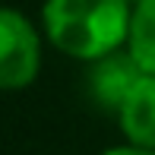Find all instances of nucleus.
<instances>
[{
  "mask_svg": "<svg viewBox=\"0 0 155 155\" xmlns=\"http://www.w3.org/2000/svg\"><path fill=\"white\" fill-rule=\"evenodd\" d=\"M127 51L136 57V63L149 76H155V0H143L133 6Z\"/></svg>",
  "mask_w": 155,
  "mask_h": 155,
  "instance_id": "obj_5",
  "label": "nucleus"
},
{
  "mask_svg": "<svg viewBox=\"0 0 155 155\" xmlns=\"http://www.w3.org/2000/svg\"><path fill=\"white\" fill-rule=\"evenodd\" d=\"M41 70V35L19 10L0 6V89L16 92Z\"/></svg>",
  "mask_w": 155,
  "mask_h": 155,
  "instance_id": "obj_2",
  "label": "nucleus"
},
{
  "mask_svg": "<svg viewBox=\"0 0 155 155\" xmlns=\"http://www.w3.org/2000/svg\"><path fill=\"white\" fill-rule=\"evenodd\" d=\"M117 124L127 136V146L155 149V76L146 73L133 86V92L124 98L117 111Z\"/></svg>",
  "mask_w": 155,
  "mask_h": 155,
  "instance_id": "obj_4",
  "label": "nucleus"
},
{
  "mask_svg": "<svg viewBox=\"0 0 155 155\" xmlns=\"http://www.w3.org/2000/svg\"><path fill=\"white\" fill-rule=\"evenodd\" d=\"M143 76H146V70L136 63V57H133L130 51H114V54H108V57L92 63L86 86H89L92 101L101 111L117 114L124 98L133 92V86H136Z\"/></svg>",
  "mask_w": 155,
  "mask_h": 155,
  "instance_id": "obj_3",
  "label": "nucleus"
},
{
  "mask_svg": "<svg viewBox=\"0 0 155 155\" xmlns=\"http://www.w3.org/2000/svg\"><path fill=\"white\" fill-rule=\"evenodd\" d=\"M130 3H133V6H136V3H143V0H130Z\"/></svg>",
  "mask_w": 155,
  "mask_h": 155,
  "instance_id": "obj_7",
  "label": "nucleus"
},
{
  "mask_svg": "<svg viewBox=\"0 0 155 155\" xmlns=\"http://www.w3.org/2000/svg\"><path fill=\"white\" fill-rule=\"evenodd\" d=\"M104 155H155V149H139V146H114Z\"/></svg>",
  "mask_w": 155,
  "mask_h": 155,
  "instance_id": "obj_6",
  "label": "nucleus"
},
{
  "mask_svg": "<svg viewBox=\"0 0 155 155\" xmlns=\"http://www.w3.org/2000/svg\"><path fill=\"white\" fill-rule=\"evenodd\" d=\"M130 0H48L41 10L45 35L73 60H101L130 38Z\"/></svg>",
  "mask_w": 155,
  "mask_h": 155,
  "instance_id": "obj_1",
  "label": "nucleus"
}]
</instances>
